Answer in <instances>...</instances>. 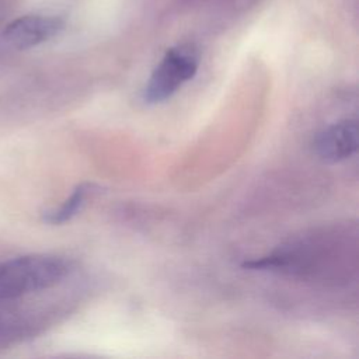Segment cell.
<instances>
[{
  "label": "cell",
  "instance_id": "3957f363",
  "mask_svg": "<svg viewBox=\"0 0 359 359\" xmlns=\"http://www.w3.org/2000/svg\"><path fill=\"white\" fill-rule=\"evenodd\" d=\"M63 25V20L56 15H22L10 21L0 31V46L10 50H25L56 36Z\"/></svg>",
  "mask_w": 359,
  "mask_h": 359
},
{
  "label": "cell",
  "instance_id": "7a4b0ae2",
  "mask_svg": "<svg viewBox=\"0 0 359 359\" xmlns=\"http://www.w3.org/2000/svg\"><path fill=\"white\" fill-rule=\"evenodd\" d=\"M199 66V52L194 45L184 43L170 48L156 66L143 90L146 104L168 100L178 88L191 80Z\"/></svg>",
  "mask_w": 359,
  "mask_h": 359
},
{
  "label": "cell",
  "instance_id": "277c9868",
  "mask_svg": "<svg viewBox=\"0 0 359 359\" xmlns=\"http://www.w3.org/2000/svg\"><path fill=\"white\" fill-rule=\"evenodd\" d=\"M316 156L325 163L349 158L358 150V125L355 119H341L318 132L313 140Z\"/></svg>",
  "mask_w": 359,
  "mask_h": 359
},
{
  "label": "cell",
  "instance_id": "6da1fadb",
  "mask_svg": "<svg viewBox=\"0 0 359 359\" xmlns=\"http://www.w3.org/2000/svg\"><path fill=\"white\" fill-rule=\"evenodd\" d=\"M70 262L53 254H27L0 264V303L36 293L60 283Z\"/></svg>",
  "mask_w": 359,
  "mask_h": 359
},
{
  "label": "cell",
  "instance_id": "5b68a950",
  "mask_svg": "<svg viewBox=\"0 0 359 359\" xmlns=\"http://www.w3.org/2000/svg\"><path fill=\"white\" fill-rule=\"evenodd\" d=\"M100 191V187L94 182H81L79 184L73 192L66 198L57 208L46 210L42 216L43 222L52 226L63 224L72 220L86 205V201L95 192Z\"/></svg>",
  "mask_w": 359,
  "mask_h": 359
}]
</instances>
